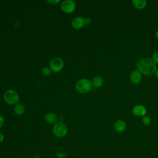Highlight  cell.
<instances>
[{
	"label": "cell",
	"instance_id": "5bb4252c",
	"mask_svg": "<svg viewBox=\"0 0 158 158\" xmlns=\"http://www.w3.org/2000/svg\"><path fill=\"white\" fill-rule=\"evenodd\" d=\"M25 112V107L22 104L18 103L14 107V113L17 115H22Z\"/></svg>",
	"mask_w": 158,
	"mask_h": 158
},
{
	"label": "cell",
	"instance_id": "52a82bcc",
	"mask_svg": "<svg viewBox=\"0 0 158 158\" xmlns=\"http://www.w3.org/2000/svg\"><path fill=\"white\" fill-rule=\"evenodd\" d=\"M129 78L133 84L137 85L142 80V74L138 70H134L130 74Z\"/></svg>",
	"mask_w": 158,
	"mask_h": 158
},
{
	"label": "cell",
	"instance_id": "2e32d148",
	"mask_svg": "<svg viewBox=\"0 0 158 158\" xmlns=\"http://www.w3.org/2000/svg\"><path fill=\"white\" fill-rule=\"evenodd\" d=\"M142 122L145 125H149L151 123V119L149 116L144 115L142 117Z\"/></svg>",
	"mask_w": 158,
	"mask_h": 158
},
{
	"label": "cell",
	"instance_id": "7402d4cb",
	"mask_svg": "<svg viewBox=\"0 0 158 158\" xmlns=\"http://www.w3.org/2000/svg\"><path fill=\"white\" fill-rule=\"evenodd\" d=\"M155 74H156V77L157 79L158 80V68L157 69V70H156V72Z\"/></svg>",
	"mask_w": 158,
	"mask_h": 158
},
{
	"label": "cell",
	"instance_id": "ba28073f",
	"mask_svg": "<svg viewBox=\"0 0 158 158\" xmlns=\"http://www.w3.org/2000/svg\"><path fill=\"white\" fill-rule=\"evenodd\" d=\"M146 112H147L146 108L141 104L135 105L132 109V113L135 116L143 117L146 115Z\"/></svg>",
	"mask_w": 158,
	"mask_h": 158
},
{
	"label": "cell",
	"instance_id": "6da1fadb",
	"mask_svg": "<svg viewBox=\"0 0 158 158\" xmlns=\"http://www.w3.org/2000/svg\"><path fill=\"white\" fill-rule=\"evenodd\" d=\"M136 70L144 75H152L156 73L157 64L150 57H144L136 63Z\"/></svg>",
	"mask_w": 158,
	"mask_h": 158
},
{
	"label": "cell",
	"instance_id": "9a60e30c",
	"mask_svg": "<svg viewBox=\"0 0 158 158\" xmlns=\"http://www.w3.org/2000/svg\"><path fill=\"white\" fill-rule=\"evenodd\" d=\"M41 72L44 76H49L51 73V70L49 67H44L43 68Z\"/></svg>",
	"mask_w": 158,
	"mask_h": 158
},
{
	"label": "cell",
	"instance_id": "277c9868",
	"mask_svg": "<svg viewBox=\"0 0 158 158\" xmlns=\"http://www.w3.org/2000/svg\"><path fill=\"white\" fill-rule=\"evenodd\" d=\"M54 135L57 138H63L67 133V127L64 123L61 122H56L52 128Z\"/></svg>",
	"mask_w": 158,
	"mask_h": 158
},
{
	"label": "cell",
	"instance_id": "8992f818",
	"mask_svg": "<svg viewBox=\"0 0 158 158\" xmlns=\"http://www.w3.org/2000/svg\"><path fill=\"white\" fill-rule=\"evenodd\" d=\"M61 10L65 13H72L76 9L75 2L72 0H64L60 4Z\"/></svg>",
	"mask_w": 158,
	"mask_h": 158
},
{
	"label": "cell",
	"instance_id": "e0dca14e",
	"mask_svg": "<svg viewBox=\"0 0 158 158\" xmlns=\"http://www.w3.org/2000/svg\"><path fill=\"white\" fill-rule=\"evenodd\" d=\"M152 59V60L156 63V64H158V51L157 52H154L152 54V56L151 57Z\"/></svg>",
	"mask_w": 158,
	"mask_h": 158
},
{
	"label": "cell",
	"instance_id": "9c48e42d",
	"mask_svg": "<svg viewBox=\"0 0 158 158\" xmlns=\"http://www.w3.org/2000/svg\"><path fill=\"white\" fill-rule=\"evenodd\" d=\"M71 25L72 27L75 29H80L85 25V19L80 16L77 17L72 20Z\"/></svg>",
	"mask_w": 158,
	"mask_h": 158
},
{
	"label": "cell",
	"instance_id": "44dd1931",
	"mask_svg": "<svg viewBox=\"0 0 158 158\" xmlns=\"http://www.w3.org/2000/svg\"><path fill=\"white\" fill-rule=\"evenodd\" d=\"M4 139V135L2 133H0V143L2 142Z\"/></svg>",
	"mask_w": 158,
	"mask_h": 158
},
{
	"label": "cell",
	"instance_id": "3957f363",
	"mask_svg": "<svg viewBox=\"0 0 158 158\" xmlns=\"http://www.w3.org/2000/svg\"><path fill=\"white\" fill-rule=\"evenodd\" d=\"M4 99L7 104L14 105L18 104L19 101V96L15 91L9 89L5 91L4 94Z\"/></svg>",
	"mask_w": 158,
	"mask_h": 158
},
{
	"label": "cell",
	"instance_id": "5b68a950",
	"mask_svg": "<svg viewBox=\"0 0 158 158\" xmlns=\"http://www.w3.org/2000/svg\"><path fill=\"white\" fill-rule=\"evenodd\" d=\"M64 62L62 58L59 57H54L50 61L49 67L51 71L54 72H59L61 71L64 67Z\"/></svg>",
	"mask_w": 158,
	"mask_h": 158
},
{
	"label": "cell",
	"instance_id": "30bf717a",
	"mask_svg": "<svg viewBox=\"0 0 158 158\" xmlns=\"http://www.w3.org/2000/svg\"><path fill=\"white\" fill-rule=\"evenodd\" d=\"M114 128L117 132L122 133L126 130L127 123L123 120H117L114 124Z\"/></svg>",
	"mask_w": 158,
	"mask_h": 158
},
{
	"label": "cell",
	"instance_id": "7a4b0ae2",
	"mask_svg": "<svg viewBox=\"0 0 158 158\" xmlns=\"http://www.w3.org/2000/svg\"><path fill=\"white\" fill-rule=\"evenodd\" d=\"M92 83L90 80L86 78H81L75 83V89L81 94H86L92 89Z\"/></svg>",
	"mask_w": 158,
	"mask_h": 158
},
{
	"label": "cell",
	"instance_id": "ac0fdd59",
	"mask_svg": "<svg viewBox=\"0 0 158 158\" xmlns=\"http://www.w3.org/2000/svg\"><path fill=\"white\" fill-rule=\"evenodd\" d=\"M4 123V118L2 115H0V128L2 127Z\"/></svg>",
	"mask_w": 158,
	"mask_h": 158
},
{
	"label": "cell",
	"instance_id": "ffe728a7",
	"mask_svg": "<svg viewBox=\"0 0 158 158\" xmlns=\"http://www.w3.org/2000/svg\"><path fill=\"white\" fill-rule=\"evenodd\" d=\"M91 23V20L89 18H86L85 19V24L89 25Z\"/></svg>",
	"mask_w": 158,
	"mask_h": 158
},
{
	"label": "cell",
	"instance_id": "4fadbf2b",
	"mask_svg": "<svg viewBox=\"0 0 158 158\" xmlns=\"http://www.w3.org/2000/svg\"><path fill=\"white\" fill-rule=\"evenodd\" d=\"M92 86L95 88H101L104 83L103 78L100 76H96L92 80Z\"/></svg>",
	"mask_w": 158,
	"mask_h": 158
},
{
	"label": "cell",
	"instance_id": "d6986e66",
	"mask_svg": "<svg viewBox=\"0 0 158 158\" xmlns=\"http://www.w3.org/2000/svg\"><path fill=\"white\" fill-rule=\"evenodd\" d=\"M47 2L51 4H56L60 2V0H48Z\"/></svg>",
	"mask_w": 158,
	"mask_h": 158
},
{
	"label": "cell",
	"instance_id": "603a6c76",
	"mask_svg": "<svg viewBox=\"0 0 158 158\" xmlns=\"http://www.w3.org/2000/svg\"><path fill=\"white\" fill-rule=\"evenodd\" d=\"M156 38H157V40H158V30L156 31Z\"/></svg>",
	"mask_w": 158,
	"mask_h": 158
},
{
	"label": "cell",
	"instance_id": "7c38bea8",
	"mask_svg": "<svg viewBox=\"0 0 158 158\" xmlns=\"http://www.w3.org/2000/svg\"><path fill=\"white\" fill-rule=\"evenodd\" d=\"M131 2L133 6L138 10L144 9L147 4V1L146 0H132Z\"/></svg>",
	"mask_w": 158,
	"mask_h": 158
},
{
	"label": "cell",
	"instance_id": "8fae6325",
	"mask_svg": "<svg viewBox=\"0 0 158 158\" xmlns=\"http://www.w3.org/2000/svg\"><path fill=\"white\" fill-rule=\"evenodd\" d=\"M45 121L48 123H56L57 120V116L52 112H48L44 116Z\"/></svg>",
	"mask_w": 158,
	"mask_h": 158
}]
</instances>
